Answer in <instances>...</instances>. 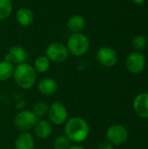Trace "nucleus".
<instances>
[{"mask_svg":"<svg viewBox=\"0 0 148 149\" xmlns=\"http://www.w3.org/2000/svg\"><path fill=\"white\" fill-rule=\"evenodd\" d=\"M34 132L38 138L45 140L50 137L52 133V127L49 121L45 120H41L37 121L34 127Z\"/></svg>","mask_w":148,"mask_h":149,"instance_id":"14","label":"nucleus"},{"mask_svg":"<svg viewBox=\"0 0 148 149\" xmlns=\"http://www.w3.org/2000/svg\"><path fill=\"white\" fill-rule=\"evenodd\" d=\"M98 149H113V147L108 141H104V142H102V143H100L99 145Z\"/></svg>","mask_w":148,"mask_h":149,"instance_id":"23","label":"nucleus"},{"mask_svg":"<svg viewBox=\"0 0 148 149\" xmlns=\"http://www.w3.org/2000/svg\"><path fill=\"white\" fill-rule=\"evenodd\" d=\"M12 11L11 0H0V21L6 19Z\"/></svg>","mask_w":148,"mask_h":149,"instance_id":"19","label":"nucleus"},{"mask_svg":"<svg viewBox=\"0 0 148 149\" xmlns=\"http://www.w3.org/2000/svg\"><path fill=\"white\" fill-rule=\"evenodd\" d=\"M133 109L136 114L143 119H148V93L138 94L133 100Z\"/></svg>","mask_w":148,"mask_h":149,"instance_id":"11","label":"nucleus"},{"mask_svg":"<svg viewBox=\"0 0 148 149\" xmlns=\"http://www.w3.org/2000/svg\"><path fill=\"white\" fill-rule=\"evenodd\" d=\"M48 118L55 125H62L67 120L68 113L66 107L60 102H53L48 110Z\"/></svg>","mask_w":148,"mask_h":149,"instance_id":"7","label":"nucleus"},{"mask_svg":"<svg viewBox=\"0 0 148 149\" xmlns=\"http://www.w3.org/2000/svg\"><path fill=\"white\" fill-rule=\"evenodd\" d=\"M134 3H136V4H141V3H143L146 0H132Z\"/></svg>","mask_w":148,"mask_h":149,"instance_id":"25","label":"nucleus"},{"mask_svg":"<svg viewBox=\"0 0 148 149\" xmlns=\"http://www.w3.org/2000/svg\"><path fill=\"white\" fill-rule=\"evenodd\" d=\"M13 79L17 86L23 89L31 88L37 79V74L34 67L27 63L16 65L13 72Z\"/></svg>","mask_w":148,"mask_h":149,"instance_id":"2","label":"nucleus"},{"mask_svg":"<svg viewBox=\"0 0 148 149\" xmlns=\"http://www.w3.org/2000/svg\"><path fill=\"white\" fill-rule=\"evenodd\" d=\"M51 66V61L46 56H39L34 62V69L36 72L43 73L49 70Z\"/></svg>","mask_w":148,"mask_h":149,"instance_id":"18","label":"nucleus"},{"mask_svg":"<svg viewBox=\"0 0 148 149\" xmlns=\"http://www.w3.org/2000/svg\"><path fill=\"white\" fill-rule=\"evenodd\" d=\"M70 145H71V141L65 135L58 136L53 142L54 149H68L71 147Z\"/></svg>","mask_w":148,"mask_h":149,"instance_id":"22","label":"nucleus"},{"mask_svg":"<svg viewBox=\"0 0 148 149\" xmlns=\"http://www.w3.org/2000/svg\"><path fill=\"white\" fill-rule=\"evenodd\" d=\"M16 19L17 23L22 26H29L33 23L34 14L31 10L29 8H20L17 10Z\"/></svg>","mask_w":148,"mask_h":149,"instance_id":"15","label":"nucleus"},{"mask_svg":"<svg viewBox=\"0 0 148 149\" xmlns=\"http://www.w3.org/2000/svg\"><path fill=\"white\" fill-rule=\"evenodd\" d=\"M106 137L113 146H120L127 141L128 131L122 125H113L106 130Z\"/></svg>","mask_w":148,"mask_h":149,"instance_id":"5","label":"nucleus"},{"mask_svg":"<svg viewBox=\"0 0 148 149\" xmlns=\"http://www.w3.org/2000/svg\"><path fill=\"white\" fill-rule=\"evenodd\" d=\"M37 121L38 117L31 111L24 110L19 112L16 115L14 119V125L18 130L27 132L31 128H34Z\"/></svg>","mask_w":148,"mask_h":149,"instance_id":"6","label":"nucleus"},{"mask_svg":"<svg viewBox=\"0 0 148 149\" xmlns=\"http://www.w3.org/2000/svg\"><path fill=\"white\" fill-rule=\"evenodd\" d=\"M45 56L50 61L54 63L65 62L69 57V51L62 43L53 42L50 44L45 50Z\"/></svg>","mask_w":148,"mask_h":149,"instance_id":"4","label":"nucleus"},{"mask_svg":"<svg viewBox=\"0 0 148 149\" xmlns=\"http://www.w3.org/2000/svg\"><path fill=\"white\" fill-rule=\"evenodd\" d=\"M133 47L137 52L143 51L147 45V39L143 35H137L133 39Z\"/></svg>","mask_w":148,"mask_h":149,"instance_id":"21","label":"nucleus"},{"mask_svg":"<svg viewBox=\"0 0 148 149\" xmlns=\"http://www.w3.org/2000/svg\"><path fill=\"white\" fill-rule=\"evenodd\" d=\"M66 47L69 53L76 57H81L88 52L90 48V41L82 32L72 33L67 39Z\"/></svg>","mask_w":148,"mask_h":149,"instance_id":"3","label":"nucleus"},{"mask_svg":"<svg viewBox=\"0 0 148 149\" xmlns=\"http://www.w3.org/2000/svg\"><path fill=\"white\" fill-rule=\"evenodd\" d=\"M27 58H28L27 52L22 46L19 45L11 46L4 57V60L17 65L25 63Z\"/></svg>","mask_w":148,"mask_h":149,"instance_id":"10","label":"nucleus"},{"mask_svg":"<svg viewBox=\"0 0 148 149\" xmlns=\"http://www.w3.org/2000/svg\"><path fill=\"white\" fill-rule=\"evenodd\" d=\"M99 63L105 67H113L118 62V55L116 52L108 46L101 47L96 54Z\"/></svg>","mask_w":148,"mask_h":149,"instance_id":"9","label":"nucleus"},{"mask_svg":"<svg viewBox=\"0 0 148 149\" xmlns=\"http://www.w3.org/2000/svg\"><path fill=\"white\" fill-rule=\"evenodd\" d=\"M65 136L74 143L85 141L90 134V127L87 122L80 117H72L66 121Z\"/></svg>","mask_w":148,"mask_h":149,"instance_id":"1","label":"nucleus"},{"mask_svg":"<svg viewBox=\"0 0 148 149\" xmlns=\"http://www.w3.org/2000/svg\"><path fill=\"white\" fill-rule=\"evenodd\" d=\"M14 65L6 60L0 62V81H6L13 76Z\"/></svg>","mask_w":148,"mask_h":149,"instance_id":"17","label":"nucleus"},{"mask_svg":"<svg viewBox=\"0 0 148 149\" xmlns=\"http://www.w3.org/2000/svg\"><path fill=\"white\" fill-rule=\"evenodd\" d=\"M68 149H85L83 147L79 146V145H74V146H72L70 147Z\"/></svg>","mask_w":148,"mask_h":149,"instance_id":"24","label":"nucleus"},{"mask_svg":"<svg viewBox=\"0 0 148 149\" xmlns=\"http://www.w3.org/2000/svg\"><path fill=\"white\" fill-rule=\"evenodd\" d=\"M38 89L39 93L44 96H51L57 93L58 85L56 80L51 78H45L39 81L38 84Z\"/></svg>","mask_w":148,"mask_h":149,"instance_id":"12","label":"nucleus"},{"mask_svg":"<svg viewBox=\"0 0 148 149\" xmlns=\"http://www.w3.org/2000/svg\"><path fill=\"white\" fill-rule=\"evenodd\" d=\"M49 110V106L46 102L44 101H38L37 102L32 108V113L37 116V117H41L45 115L48 113Z\"/></svg>","mask_w":148,"mask_h":149,"instance_id":"20","label":"nucleus"},{"mask_svg":"<svg viewBox=\"0 0 148 149\" xmlns=\"http://www.w3.org/2000/svg\"><path fill=\"white\" fill-rule=\"evenodd\" d=\"M126 69L133 74L140 73L146 67V58L139 52H132L126 57Z\"/></svg>","mask_w":148,"mask_h":149,"instance_id":"8","label":"nucleus"},{"mask_svg":"<svg viewBox=\"0 0 148 149\" xmlns=\"http://www.w3.org/2000/svg\"><path fill=\"white\" fill-rule=\"evenodd\" d=\"M85 26V18L81 15H73L67 21V28L72 33L81 32Z\"/></svg>","mask_w":148,"mask_h":149,"instance_id":"16","label":"nucleus"},{"mask_svg":"<svg viewBox=\"0 0 148 149\" xmlns=\"http://www.w3.org/2000/svg\"><path fill=\"white\" fill-rule=\"evenodd\" d=\"M35 141L32 136L28 132H24L20 134L15 141L16 149H34Z\"/></svg>","mask_w":148,"mask_h":149,"instance_id":"13","label":"nucleus"}]
</instances>
